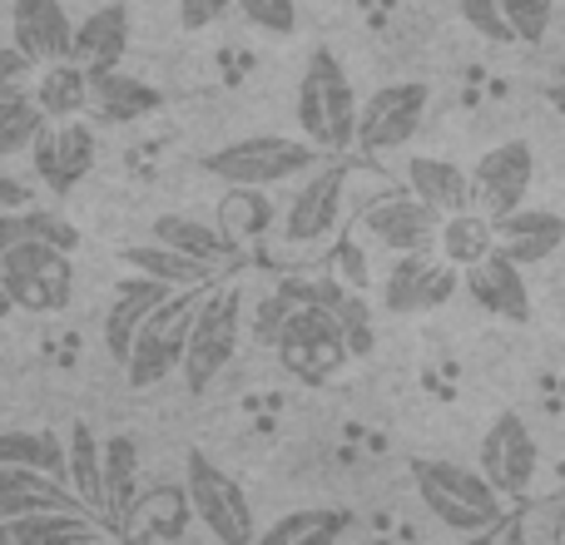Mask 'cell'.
<instances>
[{
    "mask_svg": "<svg viewBox=\"0 0 565 545\" xmlns=\"http://www.w3.org/2000/svg\"><path fill=\"white\" fill-rule=\"evenodd\" d=\"M30 159H35L40 184L55 189V194H70V189H75L79 179H89V169H95L99 139L79 115L45 119V129H40L35 145H30Z\"/></svg>",
    "mask_w": 565,
    "mask_h": 545,
    "instance_id": "9a60e30c",
    "label": "cell"
},
{
    "mask_svg": "<svg viewBox=\"0 0 565 545\" xmlns=\"http://www.w3.org/2000/svg\"><path fill=\"white\" fill-rule=\"evenodd\" d=\"M149 234H154V244H169L189 258H204V264H214V268H234L238 258H244V248H238L224 228L204 224V218H189V214H159Z\"/></svg>",
    "mask_w": 565,
    "mask_h": 545,
    "instance_id": "d4e9b609",
    "label": "cell"
},
{
    "mask_svg": "<svg viewBox=\"0 0 565 545\" xmlns=\"http://www.w3.org/2000/svg\"><path fill=\"white\" fill-rule=\"evenodd\" d=\"M431 89L422 79H392V85L372 89L358 99V125H352V149L362 154H392V149L412 145L427 119Z\"/></svg>",
    "mask_w": 565,
    "mask_h": 545,
    "instance_id": "30bf717a",
    "label": "cell"
},
{
    "mask_svg": "<svg viewBox=\"0 0 565 545\" xmlns=\"http://www.w3.org/2000/svg\"><path fill=\"white\" fill-rule=\"evenodd\" d=\"M234 10L264 35H292L298 30V0H234Z\"/></svg>",
    "mask_w": 565,
    "mask_h": 545,
    "instance_id": "f35d334b",
    "label": "cell"
},
{
    "mask_svg": "<svg viewBox=\"0 0 565 545\" xmlns=\"http://www.w3.org/2000/svg\"><path fill=\"white\" fill-rule=\"evenodd\" d=\"M556 481H561V487H565V457L556 461Z\"/></svg>",
    "mask_w": 565,
    "mask_h": 545,
    "instance_id": "c3c4849f",
    "label": "cell"
},
{
    "mask_svg": "<svg viewBox=\"0 0 565 545\" xmlns=\"http://www.w3.org/2000/svg\"><path fill=\"white\" fill-rule=\"evenodd\" d=\"M40 506H79V496L70 491V481L45 477V471L0 467V521L20 516V511H40Z\"/></svg>",
    "mask_w": 565,
    "mask_h": 545,
    "instance_id": "484cf974",
    "label": "cell"
},
{
    "mask_svg": "<svg viewBox=\"0 0 565 545\" xmlns=\"http://www.w3.org/2000/svg\"><path fill=\"white\" fill-rule=\"evenodd\" d=\"M115 531L79 506H40L0 521V545H40V541H105Z\"/></svg>",
    "mask_w": 565,
    "mask_h": 545,
    "instance_id": "ffe728a7",
    "label": "cell"
},
{
    "mask_svg": "<svg viewBox=\"0 0 565 545\" xmlns=\"http://www.w3.org/2000/svg\"><path fill=\"white\" fill-rule=\"evenodd\" d=\"M0 467H30L65 481V441L45 427H10L0 431Z\"/></svg>",
    "mask_w": 565,
    "mask_h": 545,
    "instance_id": "1f68e13d",
    "label": "cell"
},
{
    "mask_svg": "<svg viewBox=\"0 0 565 545\" xmlns=\"http://www.w3.org/2000/svg\"><path fill=\"white\" fill-rule=\"evenodd\" d=\"M477 471L491 481V487L501 491L507 501H521L531 487H536V471H541V447L536 437H531L526 417L521 412H497L487 427V437H481V461Z\"/></svg>",
    "mask_w": 565,
    "mask_h": 545,
    "instance_id": "8fae6325",
    "label": "cell"
},
{
    "mask_svg": "<svg viewBox=\"0 0 565 545\" xmlns=\"http://www.w3.org/2000/svg\"><path fill=\"white\" fill-rule=\"evenodd\" d=\"M541 95H546V105H551V109H556V115L565 119V75H556V79H551V85L541 89Z\"/></svg>",
    "mask_w": 565,
    "mask_h": 545,
    "instance_id": "bcb514c9",
    "label": "cell"
},
{
    "mask_svg": "<svg viewBox=\"0 0 565 545\" xmlns=\"http://www.w3.org/2000/svg\"><path fill=\"white\" fill-rule=\"evenodd\" d=\"M169 282H159V278H149V272H129V278H119V288H115V298H109V308H105V352L115 362H125V352H129V338H135V328L145 322V312L154 308L159 298H169Z\"/></svg>",
    "mask_w": 565,
    "mask_h": 545,
    "instance_id": "7402d4cb",
    "label": "cell"
},
{
    "mask_svg": "<svg viewBox=\"0 0 565 545\" xmlns=\"http://www.w3.org/2000/svg\"><path fill=\"white\" fill-rule=\"evenodd\" d=\"M135 491H139V441L129 431H115L109 441H99V496H105V526L115 536Z\"/></svg>",
    "mask_w": 565,
    "mask_h": 545,
    "instance_id": "cb8c5ba5",
    "label": "cell"
},
{
    "mask_svg": "<svg viewBox=\"0 0 565 545\" xmlns=\"http://www.w3.org/2000/svg\"><path fill=\"white\" fill-rule=\"evenodd\" d=\"M6 312H15V308H10V298H6V288H0V318H6Z\"/></svg>",
    "mask_w": 565,
    "mask_h": 545,
    "instance_id": "7dc6e473",
    "label": "cell"
},
{
    "mask_svg": "<svg viewBox=\"0 0 565 545\" xmlns=\"http://www.w3.org/2000/svg\"><path fill=\"white\" fill-rule=\"evenodd\" d=\"M556 516H561V531H556V536H561V541H565V506H561V511H556Z\"/></svg>",
    "mask_w": 565,
    "mask_h": 545,
    "instance_id": "681fc988",
    "label": "cell"
},
{
    "mask_svg": "<svg viewBox=\"0 0 565 545\" xmlns=\"http://www.w3.org/2000/svg\"><path fill=\"white\" fill-rule=\"evenodd\" d=\"M214 224L224 228L238 248H248V244H258V238L278 224V209H274V199H268L264 189L234 184L224 199H218V218H214Z\"/></svg>",
    "mask_w": 565,
    "mask_h": 545,
    "instance_id": "83f0119b",
    "label": "cell"
},
{
    "mask_svg": "<svg viewBox=\"0 0 565 545\" xmlns=\"http://www.w3.org/2000/svg\"><path fill=\"white\" fill-rule=\"evenodd\" d=\"M184 496L194 506V521L204 526V536H214L218 545H248L258 536L248 491L199 447L184 451Z\"/></svg>",
    "mask_w": 565,
    "mask_h": 545,
    "instance_id": "9c48e42d",
    "label": "cell"
},
{
    "mask_svg": "<svg viewBox=\"0 0 565 545\" xmlns=\"http://www.w3.org/2000/svg\"><path fill=\"white\" fill-rule=\"evenodd\" d=\"M322 159V149H312L308 139H288V135H248L234 139L224 149H209L199 159V169L224 184H254V189H274L292 184L298 174H308Z\"/></svg>",
    "mask_w": 565,
    "mask_h": 545,
    "instance_id": "ba28073f",
    "label": "cell"
},
{
    "mask_svg": "<svg viewBox=\"0 0 565 545\" xmlns=\"http://www.w3.org/2000/svg\"><path fill=\"white\" fill-rule=\"evenodd\" d=\"M561 75H565V55H561Z\"/></svg>",
    "mask_w": 565,
    "mask_h": 545,
    "instance_id": "f907efd6",
    "label": "cell"
},
{
    "mask_svg": "<svg viewBox=\"0 0 565 545\" xmlns=\"http://www.w3.org/2000/svg\"><path fill=\"white\" fill-rule=\"evenodd\" d=\"M189 531H194V506H189L184 487H174V481L135 491L125 521H119V541H184Z\"/></svg>",
    "mask_w": 565,
    "mask_h": 545,
    "instance_id": "ac0fdd59",
    "label": "cell"
},
{
    "mask_svg": "<svg viewBox=\"0 0 565 545\" xmlns=\"http://www.w3.org/2000/svg\"><path fill=\"white\" fill-rule=\"evenodd\" d=\"M35 60L20 45H0V95H25L35 85Z\"/></svg>",
    "mask_w": 565,
    "mask_h": 545,
    "instance_id": "60d3db41",
    "label": "cell"
},
{
    "mask_svg": "<svg viewBox=\"0 0 565 545\" xmlns=\"http://www.w3.org/2000/svg\"><path fill=\"white\" fill-rule=\"evenodd\" d=\"M288 308H292V302L282 298L278 288L268 292L264 302H258V312H254V338L264 342V348H268V342H274V332H278V322H282V312H288Z\"/></svg>",
    "mask_w": 565,
    "mask_h": 545,
    "instance_id": "ee69618b",
    "label": "cell"
},
{
    "mask_svg": "<svg viewBox=\"0 0 565 545\" xmlns=\"http://www.w3.org/2000/svg\"><path fill=\"white\" fill-rule=\"evenodd\" d=\"M35 105L45 109V119H70L89 109V75L75 65V60H50V65L35 70V85H30Z\"/></svg>",
    "mask_w": 565,
    "mask_h": 545,
    "instance_id": "4316f807",
    "label": "cell"
},
{
    "mask_svg": "<svg viewBox=\"0 0 565 545\" xmlns=\"http://www.w3.org/2000/svg\"><path fill=\"white\" fill-rule=\"evenodd\" d=\"M497 6L507 15L511 40H526V45H536L551 30V20H556V0H497Z\"/></svg>",
    "mask_w": 565,
    "mask_h": 545,
    "instance_id": "74e56055",
    "label": "cell"
},
{
    "mask_svg": "<svg viewBox=\"0 0 565 545\" xmlns=\"http://www.w3.org/2000/svg\"><path fill=\"white\" fill-rule=\"evenodd\" d=\"M0 288H6L10 308L35 312V318H55L75 298V258L60 244H10L0 254Z\"/></svg>",
    "mask_w": 565,
    "mask_h": 545,
    "instance_id": "52a82bcc",
    "label": "cell"
},
{
    "mask_svg": "<svg viewBox=\"0 0 565 545\" xmlns=\"http://www.w3.org/2000/svg\"><path fill=\"white\" fill-rule=\"evenodd\" d=\"M467 179H471V204L487 218H501L526 204L531 184H536V149L526 139H507V145L487 149L477 159V169H467Z\"/></svg>",
    "mask_w": 565,
    "mask_h": 545,
    "instance_id": "5bb4252c",
    "label": "cell"
},
{
    "mask_svg": "<svg viewBox=\"0 0 565 545\" xmlns=\"http://www.w3.org/2000/svg\"><path fill=\"white\" fill-rule=\"evenodd\" d=\"M437 248H441V258H447L451 268L477 264L487 248H497V238H491V218L481 214L477 204H471V209H457V214H441V224H437Z\"/></svg>",
    "mask_w": 565,
    "mask_h": 545,
    "instance_id": "d6a6232c",
    "label": "cell"
},
{
    "mask_svg": "<svg viewBox=\"0 0 565 545\" xmlns=\"http://www.w3.org/2000/svg\"><path fill=\"white\" fill-rule=\"evenodd\" d=\"M332 272H338L348 288H367V258H362V248L352 244V238H342L338 244V254H332Z\"/></svg>",
    "mask_w": 565,
    "mask_h": 545,
    "instance_id": "7bdbcfd3",
    "label": "cell"
},
{
    "mask_svg": "<svg viewBox=\"0 0 565 545\" xmlns=\"http://www.w3.org/2000/svg\"><path fill=\"white\" fill-rule=\"evenodd\" d=\"M491 238H497V248L511 258V264L536 268L565 244V218L556 214V209H526L521 204V209H511V214L491 218Z\"/></svg>",
    "mask_w": 565,
    "mask_h": 545,
    "instance_id": "e0dca14e",
    "label": "cell"
},
{
    "mask_svg": "<svg viewBox=\"0 0 565 545\" xmlns=\"http://www.w3.org/2000/svg\"><path fill=\"white\" fill-rule=\"evenodd\" d=\"M0 204H6V209H25V189H20L15 179H0Z\"/></svg>",
    "mask_w": 565,
    "mask_h": 545,
    "instance_id": "f6af8a7d",
    "label": "cell"
},
{
    "mask_svg": "<svg viewBox=\"0 0 565 545\" xmlns=\"http://www.w3.org/2000/svg\"><path fill=\"white\" fill-rule=\"evenodd\" d=\"M417 496L431 516L457 536H491L507 516V496L481 477L477 467H451V461H417L412 467Z\"/></svg>",
    "mask_w": 565,
    "mask_h": 545,
    "instance_id": "3957f363",
    "label": "cell"
},
{
    "mask_svg": "<svg viewBox=\"0 0 565 545\" xmlns=\"http://www.w3.org/2000/svg\"><path fill=\"white\" fill-rule=\"evenodd\" d=\"M461 268H451L447 258H431V248H412L397 254V264L382 278V308L397 318H417V312H437L457 298Z\"/></svg>",
    "mask_w": 565,
    "mask_h": 545,
    "instance_id": "7c38bea8",
    "label": "cell"
},
{
    "mask_svg": "<svg viewBox=\"0 0 565 545\" xmlns=\"http://www.w3.org/2000/svg\"><path fill=\"white\" fill-rule=\"evenodd\" d=\"M10 45H20L35 65L70 55V35H75V20L60 0H10Z\"/></svg>",
    "mask_w": 565,
    "mask_h": 545,
    "instance_id": "d6986e66",
    "label": "cell"
},
{
    "mask_svg": "<svg viewBox=\"0 0 565 545\" xmlns=\"http://www.w3.org/2000/svg\"><path fill=\"white\" fill-rule=\"evenodd\" d=\"M348 179H352V164L342 154H322L308 174L292 179V194L282 204V218H278V234L288 248L308 254V248L328 244L342 224V209H348Z\"/></svg>",
    "mask_w": 565,
    "mask_h": 545,
    "instance_id": "5b68a950",
    "label": "cell"
},
{
    "mask_svg": "<svg viewBox=\"0 0 565 545\" xmlns=\"http://www.w3.org/2000/svg\"><path fill=\"white\" fill-rule=\"evenodd\" d=\"M238 338H244V288L238 282H204L189 318L184 357H179V377L189 392H209L224 367L238 357Z\"/></svg>",
    "mask_w": 565,
    "mask_h": 545,
    "instance_id": "6da1fadb",
    "label": "cell"
},
{
    "mask_svg": "<svg viewBox=\"0 0 565 545\" xmlns=\"http://www.w3.org/2000/svg\"><path fill=\"white\" fill-rule=\"evenodd\" d=\"M25 238H40V244H60L75 254L79 228H70V218L50 214V209H0V254L10 244H25Z\"/></svg>",
    "mask_w": 565,
    "mask_h": 545,
    "instance_id": "e575fe53",
    "label": "cell"
},
{
    "mask_svg": "<svg viewBox=\"0 0 565 545\" xmlns=\"http://www.w3.org/2000/svg\"><path fill=\"white\" fill-rule=\"evenodd\" d=\"M199 292H204V282H194V288H174L169 298H159L154 308L145 312V322H139L135 338H129L125 362H119L135 392L159 387L164 377H174L179 372V357H184V338H189V318H194Z\"/></svg>",
    "mask_w": 565,
    "mask_h": 545,
    "instance_id": "8992f818",
    "label": "cell"
},
{
    "mask_svg": "<svg viewBox=\"0 0 565 545\" xmlns=\"http://www.w3.org/2000/svg\"><path fill=\"white\" fill-rule=\"evenodd\" d=\"M461 288L471 292L477 308H487L491 318H507V322H531V288H526V272L521 264H511L501 248H487L477 264L461 268Z\"/></svg>",
    "mask_w": 565,
    "mask_h": 545,
    "instance_id": "2e32d148",
    "label": "cell"
},
{
    "mask_svg": "<svg viewBox=\"0 0 565 545\" xmlns=\"http://www.w3.org/2000/svg\"><path fill=\"white\" fill-rule=\"evenodd\" d=\"M65 481L79 496V506L105 521V496H99V437L89 421H75L65 437Z\"/></svg>",
    "mask_w": 565,
    "mask_h": 545,
    "instance_id": "4dcf8cb0",
    "label": "cell"
},
{
    "mask_svg": "<svg viewBox=\"0 0 565 545\" xmlns=\"http://www.w3.org/2000/svg\"><path fill=\"white\" fill-rule=\"evenodd\" d=\"M234 10V0H179V25L184 30H209Z\"/></svg>",
    "mask_w": 565,
    "mask_h": 545,
    "instance_id": "b9f144b4",
    "label": "cell"
},
{
    "mask_svg": "<svg viewBox=\"0 0 565 545\" xmlns=\"http://www.w3.org/2000/svg\"><path fill=\"white\" fill-rule=\"evenodd\" d=\"M437 224L441 214L427 209L417 194L407 189H382L377 199L358 209V228L367 244L387 248V254H412V248H431L437 244Z\"/></svg>",
    "mask_w": 565,
    "mask_h": 545,
    "instance_id": "4fadbf2b",
    "label": "cell"
},
{
    "mask_svg": "<svg viewBox=\"0 0 565 545\" xmlns=\"http://www.w3.org/2000/svg\"><path fill=\"white\" fill-rule=\"evenodd\" d=\"M45 129V109L35 105V95H0V159L30 154L35 135Z\"/></svg>",
    "mask_w": 565,
    "mask_h": 545,
    "instance_id": "d590c367",
    "label": "cell"
},
{
    "mask_svg": "<svg viewBox=\"0 0 565 545\" xmlns=\"http://www.w3.org/2000/svg\"><path fill=\"white\" fill-rule=\"evenodd\" d=\"M457 15L467 20V25L477 30L481 40H511L507 15H501V6H497V0H457Z\"/></svg>",
    "mask_w": 565,
    "mask_h": 545,
    "instance_id": "ab89813d",
    "label": "cell"
},
{
    "mask_svg": "<svg viewBox=\"0 0 565 545\" xmlns=\"http://www.w3.org/2000/svg\"><path fill=\"white\" fill-rule=\"evenodd\" d=\"M119 264L135 268V272H149V278L169 282V288H194V282H214L218 278L214 264L189 258V254H179V248H169V244H135V248L119 254Z\"/></svg>",
    "mask_w": 565,
    "mask_h": 545,
    "instance_id": "f546056e",
    "label": "cell"
},
{
    "mask_svg": "<svg viewBox=\"0 0 565 545\" xmlns=\"http://www.w3.org/2000/svg\"><path fill=\"white\" fill-rule=\"evenodd\" d=\"M332 318H338L342 328V342H348L352 357H362V352H372V308L367 298H362V288H342V298L332 302Z\"/></svg>",
    "mask_w": 565,
    "mask_h": 545,
    "instance_id": "8d00e7d4",
    "label": "cell"
},
{
    "mask_svg": "<svg viewBox=\"0 0 565 545\" xmlns=\"http://www.w3.org/2000/svg\"><path fill=\"white\" fill-rule=\"evenodd\" d=\"M129 50V6L125 0H109V6L89 10L85 20L70 35V60H75L85 75H99V70H115Z\"/></svg>",
    "mask_w": 565,
    "mask_h": 545,
    "instance_id": "44dd1931",
    "label": "cell"
},
{
    "mask_svg": "<svg viewBox=\"0 0 565 545\" xmlns=\"http://www.w3.org/2000/svg\"><path fill=\"white\" fill-rule=\"evenodd\" d=\"M352 526L348 511L338 506H302V511H288L278 516L268 531H258L254 541H268V545H318V541H332Z\"/></svg>",
    "mask_w": 565,
    "mask_h": 545,
    "instance_id": "836d02e7",
    "label": "cell"
},
{
    "mask_svg": "<svg viewBox=\"0 0 565 545\" xmlns=\"http://www.w3.org/2000/svg\"><path fill=\"white\" fill-rule=\"evenodd\" d=\"M89 105H99V115L105 119H139V115H149V109L164 105V95L115 65V70L89 75Z\"/></svg>",
    "mask_w": 565,
    "mask_h": 545,
    "instance_id": "f1b7e54d",
    "label": "cell"
},
{
    "mask_svg": "<svg viewBox=\"0 0 565 545\" xmlns=\"http://www.w3.org/2000/svg\"><path fill=\"white\" fill-rule=\"evenodd\" d=\"M298 129L312 149L322 154H348L352 149V125H358V89H352L348 70L332 50H312L298 79V99H292Z\"/></svg>",
    "mask_w": 565,
    "mask_h": 545,
    "instance_id": "7a4b0ae2",
    "label": "cell"
},
{
    "mask_svg": "<svg viewBox=\"0 0 565 545\" xmlns=\"http://www.w3.org/2000/svg\"><path fill=\"white\" fill-rule=\"evenodd\" d=\"M402 179H407V194H417L427 209L437 214H457V209H471V179L457 159H437V154H412L402 164Z\"/></svg>",
    "mask_w": 565,
    "mask_h": 545,
    "instance_id": "603a6c76",
    "label": "cell"
},
{
    "mask_svg": "<svg viewBox=\"0 0 565 545\" xmlns=\"http://www.w3.org/2000/svg\"><path fill=\"white\" fill-rule=\"evenodd\" d=\"M268 348L278 352V367L288 372L292 382H302V387H328L352 362L338 318H332L328 308H318V302H292V308L282 312Z\"/></svg>",
    "mask_w": 565,
    "mask_h": 545,
    "instance_id": "277c9868",
    "label": "cell"
}]
</instances>
